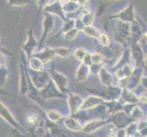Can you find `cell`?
I'll list each match as a JSON object with an SVG mask.
<instances>
[{
    "label": "cell",
    "mask_w": 147,
    "mask_h": 137,
    "mask_svg": "<svg viewBox=\"0 0 147 137\" xmlns=\"http://www.w3.org/2000/svg\"><path fill=\"white\" fill-rule=\"evenodd\" d=\"M0 115L2 116V117L5 119V120H7L8 123H10L12 125L14 126H17V123H16V121L14 120V118L12 117V115L10 114L9 113V111L5 107V106L0 103Z\"/></svg>",
    "instance_id": "obj_1"
},
{
    "label": "cell",
    "mask_w": 147,
    "mask_h": 137,
    "mask_svg": "<svg viewBox=\"0 0 147 137\" xmlns=\"http://www.w3.org/2000/svg\"><path fill=\"white\" fill-rule=\"evenodd\" d=\"M100 42L104 45V46H107L109 44V38L108 37L106 36V35H101V36L100 37Z\"/></svg>",
    "instance_id": "obj_4"
},
{
    "label": "cell",
    "mask_w": 147,
    "mask_h": 137,
    "mask_svg": "<svg viewBox=\"0 0 147 137\" xmlns=\"http://www.w3.org/2000/svg\"><path fill=\"white\" fill-rule=\"evenodd\" d=\"M29 65H30V67H31V69L36 70H40L42 69V63L38 59H30Z\"/></svg>",
    "instance_id": "obj_3"
},
{
    "label": "cell",
    "mask_w": 147,
    "mask_h": 137,
    "mask_svg": "<svg viewBox=\"0 0 147 137\" xmlns=\"http://www.w3.org/2000/svg\"><path fill=\"white\" fill-rule=\"evenodd\" d=\"M145 37H146V38H147V33H146V34H145Z\"/></svg>",
    "instance_id": "obj_5"
},
{
    "label": "cell",
    "mask_w": 147,
    "mask_h": 137,
    "mask_svg": "<svg viewBox=\"0 0 147 137\" xmlns=\"http://www.w3.org/2000/svg\"><path fill=\"white\" fill-rule=\"evenodd\" d=\"M8 73V70L6 68L3 67V66H0V85H4V83L6 82Z\"/></svg>",
    "instance_id": "obj_2"
}]
</instances>
